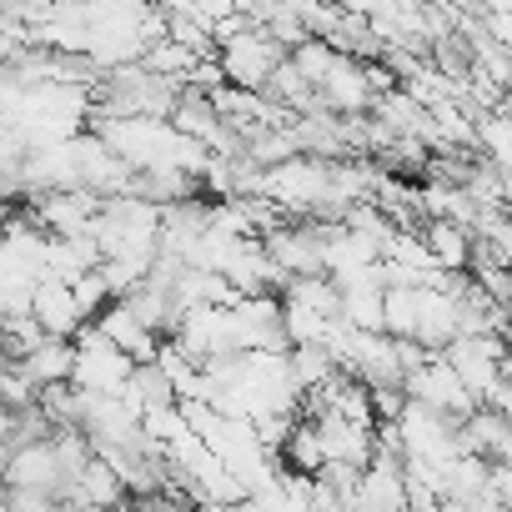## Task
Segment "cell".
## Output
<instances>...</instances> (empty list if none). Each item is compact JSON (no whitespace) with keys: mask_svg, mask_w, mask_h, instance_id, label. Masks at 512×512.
Returning a JSON list of instances; mask_svg holds the SVG:
<instances>
[{"mask_svg":"<svg viewBox=\"0 0 512 512\" xmlns=\"http://www.w3.org/2000/svg\"><path fill=\"white\" fill-rule=\"evenodd\" d=\"M287 51L292 46H282L267 26H246L241 36H231L216 56H221V71H226V81L231 86H251V91H267L272 86V76H277V66L287 61Z\"/></svg>","mask_w":512,"mask_h":512,"instance_id":"1","label":"cell"},{"mask_svg":"<svg viewBox=\"0 0 512 512\" xmlns=\"http://www.w3.org/2000/svg\"><path fill=\"white\" fill-rule=\"evenodd\" d=\"M131 372H136V357L121 342H111L96 322H86L76 332V372H71L76 387H86V392H121L131 382Z\"/></svg>","mask_w":512,"mask_h":512,"instance_id":"2","label":"cell"},{"mask_svg":"<svg viewBox=\"0 0 512 512\" xmlns=\"http://www.w3.org/2000/svg\"><path fill=\"white\" fill-rule=\"evenodd\" d=\"M402 387H407V397H417V402H427V407H442V412H452V417H467V412L482 407L447 352H427V357L402 377Z\"/></svg>","mask_w":512,"mask_h":512,"instance_id":"3","label":"cell"},{"mask_svg":"<svg viewBox=\"0 0 512 512\" xmlns=\"http://www.w3.org/2000/svg\"><path fill=\"white\" fill-rule=\"evenodd\" d=\"M6 482L11 487H46L61 497L66 487V457L56 447V432L51 437H31L21 447H6Z\"/></svg>","mask_w":512,"mask_h":512,"instance_id":"4","label":"cell"},{"mask_svg":"<svg viewBox=\"0 0 512 512\" xmlns=\"http://www.w3.org/2000/svg\"><path fill=\"white\" fill-rule=\"evenodd\" d=\"M317 91H322V106L337 111V116H367V111L377 106V91H372V81H367L362 56H347V51H342V61L332 66V76H327Z\"/></svg>","mask_w":512,"mask_h":512,"instance_id":"5","label":"cell"},{"mask_svg":"<svg viewBox=\"0 0 512 512\" xmlns=\"http://www.w3.org/2000/svg\"><path fill=\"white\" fill-rule=\"evenodd\" d=\"M36 317H41V327L51 337H76L91 322L86 307H81V297H76V282H66V277H46L36 287Z\"/></svg>","mask_w":512,"mask_h":512,"instance_id":"6","label":"cell"},{"mask_svg":"<svg viewBox=\"0 0 512 512\" xmlns=\"http://www.w3.org/2000/svg\"><path fill=\"white\" fill-rule=\"evenodd\" d=\"M21 367H26V377L36 382V387H56V382H71V372H76V337H41L26 357H16Z\"/></svg>","mask_w":512,"mask_h":512,"instance_id":"7","label":"cell"},{"mask_svg":"<svg viewBox=\"0 0 512 512\" xmlns=\"http://www.w3.org/2000/svg\"><path fill=\"white\" fill-rule=\"evenodd\" d=\"M422 231H427V246L437 251V262H442L447 272H467V267H472V256H477L472 226L447 221V216H427V221H422Z\"/></svg>","mask_w":512,"mask_h":512,"instance_id":"8","label":"cell"},{"mask_svg":"<svg viewBox=\"0 0 512 512\" xmlns=\"http://www.w3.org/2000/svg\"><path fill=\"white\" fill-rule=\"evenodd\" d=\"M477 146L487 151V161L497 171L512 176V111H492V116H477Z\"/></svg>","mask_w":512,"mask_h":512,"instance_id":"9","label":"cell"},{"mask_svg":"<svg viewBox=\"0 0 512 512\" xmlns=\"http://www.w3.org/2000/svg\"><path fill=\"white\" fill-rule=\"evenodd\" d=\"M176 6H186V11H201V16L221 21V16H231V11H236V0H176Z\"/></svg>","mask_w":512,"mask_h":512,"instance_id":"10","label":"cell"},{"mask_svg":"<svg viewBox=\"0 0 512 512\" xmlns=\"http://www.w3.org/2000/svg\"><path fill=\"white\" fill-rule=\"evenodd\" d=\"M136 6H151V0H136Z\"/></svg>","mask_w":512,"mask_h":512,"instance_id":"11","label":"cell"}]
</instances>
